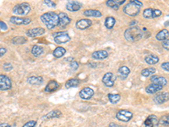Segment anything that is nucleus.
Returning <instances> with one entry per match:
<instances>
[{"label": "nucleus", "mask_w": 169, "mask_h": 127, "mask_svg": "<svg viewBox=\"0 0 169 127\" xmlns=\"http://www.w3.org/2000/svg\"><path fill=\"white\" fill-rule=\"evenodd\" d=\"M41 20L48 29H53L58 25V15L55 12H47L41 16Z\"/></svg>", "instance_id": "obj_1"}, {"label": "nucleus", "mask_w": 169, "mask_h": 127, "mask_svg": "<svg viewBox=\"0 0 169 127\" xmlns=\"http://www.w3.org/2000/svg\"><path fill=\"white\" fill-rule=\"evenodd\" d=\"M116 118L123 122H128L133 118V113L129 110L121 109L116 114Z\"/></svg>", "instance_id": "obj_7"}, {"label": "nucleus", "mask_w": 169, "mask_h": 127, "mask_svg": "<svg viewBox=\"0 0 169 127\" xmlns=\"http://www.w3.org/2000/svg\"><path fill=\"white\" fill-rule=\"evenodd\" d=\"M0 127H11L10 125L8 123H1L0 124Z\"/></svg>", "instance_id": "obj_46"}, {"label": "nucleus", "mask_w": 169, "mask_h": 127, "mask_svg": "<svg viewBox=\"0 0 169 127\" xmlns=\"http://www.w3.org/2000/svg\"><path fill=\"white\" fill-rule=\"evenodd\" d=\"M143 37V32L138 26H131L124 32L125 39L131 42H135L140 40Z\"/></svg>", "instance_id": "obj_2"}, {"label": "nucleus", "mask_w": 169, "mask_h": 127, "mask_svg": "<svg viewBox=\"0 0 169 127\" xmlns=\"http://www.w3.org/2000/svg\"><path fill=\"white\" fill-rule=\"evenodd\" d=\"M135 24H136V20H132V22H130V23H129V25H132V26H134V25Z\"/></svg>", "instance_id": "obj_47"}, {"label": "nucleus", "mask_w": 169, "mask_h": 127, "mask_svg": "<svg viewBox=\"0 0 169 127\" xmlns=\"http://www.w3.org/2000/svg\"><path fill=\"white\" fill-rule=\"evenodd\" d=\"M95 92L92 88L90 87H84L81 89L80 91V93L79 95L81 97V98L84 99V100H88L90 99L93 95H94Z\"/></svg>", "instance_id": "obj_11"}, {"label": "nucleus", "mask_w": 169, "mask_h": 127, "mask_svg": "<svg viewBox=\"0 0 169 127\" xmlns=\"http://www.w3.org/2000/svg\"><path fill=\"white\" fill-rule=\"evenodd\" d=\"M12 87L11 79L6 75H0V91H7Z\"/></svg>", "instance_id": "obj_6"}, {"label": "nucleus", "mask_w": 169, "mask_h": 127, "mask_svg": "<svg viewBox=\"0 0 169 127\" xmlns=\"http://www.w3.org/2000/svg\"><path fill=\"white\" fill-rule=\"evenodd\" d=\"M151 82H153L154 84H157L160 85L161 87L166 86L168 84V80L162 76H158V75H152L151 78Z\"/></svg>", "instance_id": "obj_22"}, {"label": "nucleus", "mask_w": 169, "mask_h": 127, "mask_svg": "<svg viewBox=\"0 0 169 127\" xmlns=\"http://www.w3.org/2000/svg\"><path fill=\"white\" fill-rule=\"evenodd\" d=\"M125 3V0H107L106 2L107 6H108L109 8H113V9H119L122 4H123Z\"/></svg>", "instance_id": "obj_16"}, {"label": "nucleus", "mask_w": 169, "mask_h": 127, "mask_svg": "<svg viewBox=\"0 0 169 127\" xmlns=\"http://www.w3.org/2000/svg\"><path fill=\"white\" fill-rule=\"evenodd\" d=\"M71 20L70 18L68 16L66 13L61 12L58 14V25L62 28H64L65 26H67L70 23Z\"/></svg>", "instance_id": "obj_13"}, {"label": "nucleus", "mask_w": 169, "mask_h": 127, "mask_svg": "<svg viewBox=\"0 0 169 127\" xmlns=\"http://www.w3.org/2000/svg\"><path fill=\"white\" fill-rule=\"evenodd\" d=\"M12 42L14 44H23V43H25L26 42V38L24 37H15L12 39Z\"/></svg>", "instance_id": "obj_35"}, {"label": "nucleus", "mask_w": 169, "mask_h": 127, "mask_svg": "<svg viewBox=\"0 0 169 127\" xmlns=\"http://www.w3.org/2000/svg\"><path fill=\"white\" fill-rule=\"evenodd\" d=\"M162 12L160 9H156V8H145L143 12V16L146 18V19H154L156 17H159L161 16Z\"/></svg>", "instance_id": "obj_8"}, {"label": "nucleus", "mask_w": 169, "mask_h": 127, "mask_svg": "<svg viewBox=\"0 0 169 127\" xmlns=\"http://www.w3.org/2000/svg\"><path fill=\"white\" fill-rule=\"evenodd\" d=\"M43 3L45 4H47L48 7H51V8H55L56 7V4L53 1H50V0H44Z\"/></svg>", "instance_id": "obj_39"}, {"label": "nucleus", "mask_w": 169, "mask_h": 127, "mask_svg": "<svg viewBox=\"0 0 169 127\" xmlns=\"http://www.w3.org/2000/svg\"><path fill=\"white\" fill-rule=\"evenodd\" d=\"M115 23H116L115 18L112 17V16H108V17H107L106 20H105L104 25L105 26H106V28H107V29H113Z\"/></svg>", "instance_id": "obj_30"}, {"label": "nucleus", "mask_w": 169, "mask_h": 127, "mask_svg": "<svg viewBox=\"0 0 169 127\" xmlns=\"http://www.w3.org/2000/svg\"><path fill=\"white\" fill-rule=\"evenodd\" d=\"M159 124L163 125V126H168V125H169L168 115H164V116H162L161 119H159Z\"/></svg>", "instance_id": "obj_36"}, {"label": "nucleus", "mask_w": 169, "mask_h": 127, "mask_svg": "<svg viewBox=\"0 0 169 127\" xmlns=\"http://www.w3.org/2000/svg\"><path fill=\"white\" fill-rule=\"evenodd\" d=\"M36 121H35V120H31V121L26 122L22 127H36Z\"/></svg>", "instance_id": "obj_37"}, {"label": "nucleus", "mask_w": 169, "mask_h": 127, "mask_svg": "<svg viewBox=\"0 0 169 127\" xmlns=\"http://www.w3.org/2000/svg\"><path fill=\"white\" fill-rule=\"evenodd\" d=\"M62 115V113L58 109H53L51 112H49L48 114H47L46 115H44L42 117V119H53V118H58Z\"/></svg>", "instance_id": "obj_25"}, {"label": "nucleus", "mask_w": 169, "mask_h": 127, "mask_svg": "<svg viewBox=\"0 0 169 127\" xmlns=\"http://www.w3.org/2000/svg\"><path fill=\"white\" fill-rule=\"evenodd\" d=\"M156 72V69L151 67V68H145L142 71H141V75H143L144 77H148L150 75H152L153 74Z\"/></svg>", "instance_id": "obj_34"}, {"label": "nucleus", "mask_w": 169, "mask_h": 127, "mask_svg": "<svg viewBox=\"0 0 169 127\" xmlns=\"http://www.w3.org/2000/svg\"><path fill=\"white\" fill-rule=\"evenodd\" d=\"M118 73H119V77L121 80H125L129 76L130 70L127 66H121L118 71Z\"/></svg>", "instance_id": "obj_24"}, {"label": "nucleus", "mask_w": 169, "mask_h": 127, "mask_svg": "<svg viewBox=\"0 0 169 127\" xmlns=\"http://www.w3.org/2000/svg\"><path fill=\"white\" fill-rule=\"evenodd\" d=\"M43 51H44L43 48L41 46H38V45H34L32 48V54L35 57H39L41 54H42Z\"/></svg>", "instance_id": "obj_32"}, {"label": "nucleus", "mask_w": 169, "mask_h": 127, "mask_svg": "<svg viewBox=\"0 0 169 127\" xmlns=\"http://www.w3.org/2000/svg\"><path fill=\"white\" fill-rule=\"evenodd\" d=\"M168 100V92H160L154 97V101L156 103H164Z\"/></svg>", "instance_id": "obj_20"}, {"label": "nucleus", "mask_w": 169, "mask_h": 127, "mask_svg": "<svg viewBox=\"0 0 169 127\" xmlns=\"http://www.w3.org/2000/svg\"><path fill=\"white\" fill-rule=\"evenodd\" d=\"M169 32L168 29H163L158 32L156 36V38L158 41H164V40L168 39Z\"/></svg>", "instance_id": "obj_27"}, {"label": "nucleus", "mask_w": 169, "mask_h": 127, "mask_svg": "<svg viewBox=\"0 0 169 127\" xmlns=\"http://www.w3.org/2000/svg\"><path fill=\"white\" fill-rule=\"evenodd\" d=\"M162 47H163V48H165V49L168 50L169 49V41H168V39L164 40V41L162 42Z\"/></svg>", "instance_id": "obj_43"}, {"label": "nucleus", "mask_w": 169, "mask_h": 127, "mask_svg": "<svg viewBox=\"0 0 169 127\" xmlns=\"http://www.w3.org/2000/svg\"><path fill=\"white\" fill-rule=\"evenodd\" d=\"M143 5V4L140 1L138 0H132L129 4H127L124 8H123V12L128 15L129 16H136L140 11V7Z\"/></svg>", "instance_id": "obj_3"}, {"label": "nucleus", "mask_w": 169, "mask_h": 127, "mask_svg": "<svg viewBox=\"0 0 169 127\" xmlns=\"http://www.w3.org/2000/svg\"><path fill=\"white\" fill-rule=\"evenodd\" d=\"M145 127H158L159 126V119L155 115H149L144 122Z\"/></svg>", "instance_id": "obj_10"}, {"label": "nucleus", "mask_w": 169, "mask_h": 127, "mask_svg": "<svg viewBox=\"0 0 169 127\" xmlns=\"http://www.w3.org/2000/svg\"><path fill=\"white\" fill-rule=\"evenodd\" d=\"M59 87V85L58 83L55 80H51L48 83V85L46 86V87L44 89V91L46 92H48V93H51V92H53L57 91Z\"/></svg>", "instance_id": "obj_18"}, {"label": "nucleus", "mask_w": 169, "mask_h": 127, "mask_svg": "<svg viewBox=\"0 0 169 127\" xmlns=\"http://www.w3.org/2000/svg\"><path fill=\"white\" fill-rule=\"evenodd\" d=\"M0 29L3 30V31H6L8 29V26H7L6 23L2 21V20H0Z\"/></svg>", "instance_id": "obj_42"}, {"label": "nucleus", "mask_w": 169, "mask_h": 127, "mask_svg": "<svg viewBox=\"0 0 169 127\" xmlns=\"http://www.w3.org/2000/svg\"><path fill=\"white\" fill-rule=\"evenodd\" d=\"M31 5L28 3H21L15 5L13 8V13L17 16H24L28 15L31 11Z\"/></svg>", "instance_id": "obj_4"}, {"label": "nucleus", "mask_w": 169, "mask_h": 127, "mask_svg": "<svg viewBox=\"0 0 169 127\" xmlns=\"http://www.w3.org/2000/svg\"><path fill=\"white\" fill-rule=\"evenodd\" d=\"M91 57L97 60H102V59H105L106 58L108 57V53L106 50H98V51L93 52L91 54Z\"/></svg>", "instance_id": "obj_19"}, {"label": "nucleus", "mask_w": 169, "mask_h": 127, "mask_svg": "<svg viewBox=\"0 0 169 127\" xmlns=\"http://www.w3.org/2000/svg\"><path fill=\"white\" fill-rule=\"evenodd\" d=\"M27 82L32 86H39L43 82L42 76H30L27 78Z\"/></svg>", "instance_id": "obj_23"}, {"label": "nucleus", "mask_w": 169, "mask_h": 127, "mask_svg": "<svg viewBox=\"0 0 169 127\" xmlns=\"http://www.w3.org/2000/svg\"><path fill=\"white\" fill-rule=\"evenodd\" d=\"M145 61L148 64H156L159 62V57L155 54H150L145 57Z\"/></svg>", "instance_id": "obj_28"}, {"label": "nucleus", "mask_w": 169, "mask_h": 127, "mask_svg": "<svg viewBox=\"0 0 169 127\" xmlns=\"http://www.w3.org/2000/svg\"><path fill=\"white\" fill-rule=\"evenodd\" d=\"M84 16L87 17H102V14L97 9H86L84 11Z\"/></svg>", "instance_id": "obj_26"}, {"label": "nucleus", "mask_w": 169, "mask_h": 127, "mask_svg": "<svg viewBox=\"0 0 169 127\" xmlns=\"http://www.w3.org/2000/svg\"><path fill=\"white\" fill-rule=\"evenodd\" d=\"M3 68H4V70L5 71H10L12 69H13V65L11 64L10 63H5L4 64V66H3Z\"/></svg>", "instance_id": "obj_38"}, {"label": "nucleus", "mask_w": 169, "mask_h": 127, "mask_svg": "<svg viewBox=\"0 0 169 127\" xmlns=\"http://www.w3.org/2000/svg\"><path fill=\"white\" fill-rule=\"evenodd\" d=\"M65 53H66V49L65 48H62V47H58L54 49V51H53V54L54 55L55 58H58V59H59V58H61V57H63V56L65 55Z\"/></svg>", "instance_id": "obj_31"}, {"label": "nucleus", "mask_w": 169, "mask_h": 127, "mask_svg": "<svg viewBox=\"0 0 169 127\" xmlns=\"http://www.w3.org/2000/svg\"><path fill=\"white\" fill-rule=\"evenodd\" d=\"M6 53H7V48H0V58L3 57Z\"/></svg>", "instance_id": "obj_44"}, {"label": "nucleus", "mask_w": 169, "mask_h": 127, "mask_svg": "<svg viewBox=\"0 0 169 127\" xmlns=\"http://www.w3.org/2000/svg\"><path fill=\"white\" fill-rule=\"evenodd\" d=\"M107 127H124L123 126H120V125H117V124H115V123H110L109 124V126Z\"/></svg>", "instance_id": "obj_45"}, {"label": "nucleus", "mask_w": 169, "mask_h": 127, "mask_svg": "<svg viewBox=\"0 0 169 127\" xmlns=\"http://www.w3.org/2000/svg\"><path fill=\"white\" fill-rule=\"evenodd\" d=\"M54 42L58 44H64L71 40L70 36L67 32H58L53 34Z\"/></svg>", "instance_id": "obj_5"}, {"label": "nucleus", "mask_w": 169, "mask_h": 127, "mask_svg": "<svg viewBox=\"0 0 169 127\" xmlns=\"http://www.w3.org/2000/svg\"><path fill=\"white\" fill-rule=\"evenodd\" d=\"M163 87H161L160 85H157V84H154L151 83L150 84L149 86H147L145 87V92L149 94H154V93H156L158 92L159 91H161Z\"/></svg>", "instance_id": "obj_21"}, {"label": "nucleus", "mask_w": 169, "mask_h": 127, "mask_svg": "<svg viewBox=\"0 0 169 127\" xmlns=\"http://www.w3.org/2000/svg\"><path fill=\"white\" fill-rule=\"evenodd\" d=\"M116 80V76L113 75L112 72H107L102 77V82L106 87H113Z\"/></svg>", "instance_id": "obj_9"}, {"label": "nucleus", "mask_w": 169, "mask_h": 127, "mask_svg": "<svg viewBox=\"0 0 169 127\" xmlns=\"http://www.w3.org/2000/svg\"><path fill=\"white\" fill-rule=\"evenodd\" d=\"M69 65H70V68L72 69L73 71H76V70L79 68V64H78V62H76V61H72V62H70Z\"/></svg>", "instance_id": "obj_40"}, {"label": "nucleus", "mask_w": 169, "mask_h": 127, "mask_svg": "<svg viewBox=\"0 0 169 127\" xmlns=\"http://www.w3.org/2000/svg\"><path fill=\"white\" fill-rule=\"evenodd\" d=\"M161 69H163L164 71H166L167 72L169 71V63L168 62H164L163 64H161Z\"/></svg>", "instance_id": "obj_41"}, {"label": "nucleus", "mask_w": 169, "mask_h": 127, "mask_svg": "<svg viewBox=\"0 0 169 127\" xmlns=\"http://www.w3.org/2000/svg\"><path fill=\"white\" fill-rule=\"evenodd\" d=\"M108 99L110 101V103H113V104H116L118 103L121 99V96L119 94H113V93H109L108 95Z\"/></svg>", "instance_id": "obj_33"}, {"label": "nucleus", "mask_w": 169, "mask_h": 127, "mask_svg": "<svg viewBox=\"0 0 169 127\" xmlns=\"http://www.w3.org/2000/svg\"><path fill=\"white\" fill-rule=\"evenodd\" d=\"M66 8L68 10H69L71 12H75V11H78L81 9V4L77 1H69L66 4Z\"/></svg>", "instance_id": "obj_15"}, {"label": "nucleus", "mask_w": 169, "mask_h": 127, "mask_svg": "<svg viewBox=\"0 0 169 127\" xmlns=\"http://www.w3.org/2000/svg\"><path fill=\"white\" fill-rule=\"evenodd\" d=\"M9 21L12 24L20 25H28L32 22V20L30 18H20L17 16H11Z\"/></svg>", "instance_id": "obj_12"}, {"label": "nucleus", "mask_w": 169, "mask_h": 127, "mask_svg": "<svg viewBox=\"0 0 169 127\" xmlns=\"http://www.w3.org/2000/svg\"><path fill=\"white\" fill-rule=\"evenodd\" d=\"M90 25H91V20L89 19H81L76 22V27L79 30L87 29Z\"/></svg>", "instance_id": "obj_17"}, {"label": "nucleus", "mask_w": 169, "mask_h": 127, "mask_svg": "<svg viewBox=\"0 0 169 127\" xmlns=\"http://www.w3.org/2000/svg\"><path fill=\"white\" fill-rule=\"evenodd\" d=\"M45 33V29L42 27H35L32 29H30L26 32V35L31 37H36L41 36L42 34Z\"/></svg>", "instance_id": "obj_14"}, {"label": "nucleus", "mask_w": 169, "mask_h": 127, "mask_svg": "<svg viewBox=\"0 0 169 127\" xmlns=\"http://www.w3.org/2000/svg\"><path fill=\"white\" fill-rule=\"evenodd\" d=\"M80 84V80L78 79H75V78H72V79L68 80L65 83V87L67 89H69V88L72 87H78Z\"/></svg>", "instance_id": "obj_29"}]
</instances>
